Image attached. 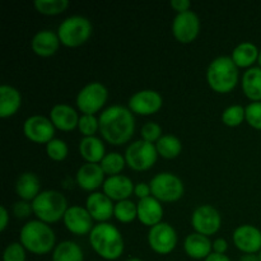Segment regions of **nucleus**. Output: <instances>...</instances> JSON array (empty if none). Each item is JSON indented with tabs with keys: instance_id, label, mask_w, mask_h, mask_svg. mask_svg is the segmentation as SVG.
Instances as JSON below:
<instances>
[{
	"instance_id": "50",
	"label": "nucleus",
	"mask_w": 261,
	"mask_h": 261,
	"mask_svg": "<svg viewBox=\"0 0 261 261\" xmlns=\"http://www.w3.org/2000/svg\"><path fill=\"white\" fill-rule=\"evenodd\" d=\"M50 261H51V260H50Z\"/></svg>"
},
{
	"instance_id": "28",
	"label": "nucleus",
	"mask_w": 261,
	"mask_h": 261,
	"mask_svg": "<svg viewBox=\"0 0 261 261\" xmlns=\"http://www.w3.org/2000/svg\"><path fill=\"white\" fill-rule=\"evenodd\" d=\"M244 94L251 102H261V68L252 66L247 69L241 79Z\"/></svg>"
},
{
	"instance_id": "22",
	"label": "nucleus",
	"mask_w": 261,
	"mask_h": 261,
	"mask_svg": "<svg viewBox=\"0 0 261 261\" xmlns=\"http://www.w3.org/2000/svg\"><path fill=\"white\" fill-rule=\"evenodd\" d=\"M61 42L58 32L50 30L38 31L31 41V48L40 58H50L58 53Z\"/></svg>"
},
{
	"instance_id": "27",
	"label": "nucleus",
	"mask_w": 261,
	"mask_h": 261,
	"mask_svg": "<svg viewBox=\"0 0 261 261\" xmlns=\"http://www.w3.org/2000/svg\"><path fill=\"white\" fill-rule=\"evenodd\" d=\"M259 54L260 50L255 43L250 42V41H245V42H241L233 48L231 59L239 69H250L257 61Z\"/></svg>"
},
{
	"instance_id": "17",
	"label": "nucleus",
	"mask_w": 261,
	"mask_h": 261,
	"mask_svg": "<svg viewBox=\"0 0 261 261\" xmlns=\"http://www.w3.org/2000/svg\"><path fill=\"white\" fill-rule=\"evenodd\" d=\"M115 203L101 191L91 193L86 199V209L97 223H107L114 217Z\"/></svg>"
},
{
	"instance_id": "12",
	"label": "nucleus",
	"mask_w": 261,
	"mask_h": 261,
	"mask_svg": "<svg viewBox=\"0 0 261 261\" xmlns=\"http://www.w3.org/2000/svg\"><path fill=\"white\" fill-rule=\"evenodd\" d=\"M191 226L196 233L204 234L206 237L213 236L221 229V213L209 204L198 206L191 216Z\"/></svg>"
},
{
	"instance_id": "15",
	"label": "nucleus",
	"mask_w": 261,
	"mask_h": 261,
	"mask_svg": "<svg viewBox=\"0 0 261 261\" xmlns=\"http://www.w3.org/2000/svg\"><path fill=\"white\" fill-rule=\"evenodd\" d=\"M64 226L74 236H87L92 232L94 224L91 214L86 209V206L71 205L66 211L63 218Z\"/></svg>"
},
{
	"instance_id": "3",
	"label": "nucleus",
	"mask_w": 261,
	"mask_h": 261,
	"mask_svg": "<svg viewBox=\"0 0 261 261\" xmlns=\"http://www.w3.org/2000/svg\"><path fill=\"white\" fill-rule=\"evenodd\" d=\"M19 242L28 252L33 255H46L56 247V236L50 224L35 219L20 228Z\"/></svg>"
},
{
	"instance_id": "49",
	"label": "nucleus",
	"mask_w": 261,
	"mask_h": 261,
	"mask_svg": "<svg viewBox=\"0 0 261 261\" xmlns=\"http://www.w3.org/2000/svg\"><path fill=\"white\" fill-rule=\"evenodd\" d=\"M257 257H259V260L261 261V250L259 251V254H257Z\"/></svg>"
},
{
	"instance_id": "4",
	"label": "nucleus",
	"mask_w": 261,
	"mask_h": 261,
	"mask_svg": "<svg viewBox=\"0 0 261 261\" xmlns=\"http://www.w3.org/2000/svg\"><path fill=\"white\" fill-rule=\"evenodd\" d=\"M239 68L231 56H218L206 69V82L212 91L219 94L231 93L239 84Z\"/></svg>"
},
{
	"instance_id": "20",
	"label": "nucleus",
	"mask_w": 261,
	"mask_h": 261,
	"mask_svg": "<svg viewBox=\"0 0 261 261\" xmlns=\"http://www.w3.org/2000/svg\"><path fill=\"white\" fill-rule=\"evenodd\" d=\"M138 206V221L145 227L157 226V224L162 223L163 219V205L160 200L154 198V196H149L147 199H142L137 203Z\"/></svg>"
},
{
	"instance_id": "44",
	"label": "nucleus",
	"mask_w": 261,
	"mask_h": 261,
	"mask_svg": "<svg viewBox=\"0 0 261 261\" xmlns=\"http://www.w3.org/2000/svg\"><path fill=\"white\" fill-rule=\"evenodd\" d=\"M9 212L4 205L0 206V231L4 232L7 229L8 224H9Z\"/></svg>"
},
{
	"instance_id": "46",
	"label": "nucleus",
	"mask_w": 261,
	"mask_h": 261,
	"mask_svg": "<svg viewBox=\"0 0 261 261\" xmlns=\"http://www.w3.org/2000/svg\"><path fill=\"white\" fill-rule=\"evenodd\" d=\"M240 261H260L257 255H244Z\"/></svg>"
},
{
	"instance_id": "8",
	"label": "nucleus",
	"mask_w": 261,
	"mask_h": 261,
	"mask_svg": "<svg viewBox=\"0 0 261 261\" xmlns=\"http://www.w3.org/2000/svg\"><path fill=\"white\" fill-rule=\"evenodd\" d=\"M124 157L127 167L137 172H144L155 165L158 160V152L154 144L140 139L130 143L125 150Z\"/></svg>"
},
{
	"instance_id": "13",
	"label": "nucleus",
	"mask_w": 261,
	"mask_h": 261,
	"mask_svg": "<svg viewBox=\"0 0 261 261\" xmlns=\"http://www.w3.org/2000/svg\"><path fill=\"white\" fill-rule=\"evenodd\" d=\"M163 106V98L154 89H142L133 94L127 102V107L134 115L152 116L160 112Z\"/></svg>"
},
{
	"instance_id": "39",
	"label": "nucleus",
	"mask_w": 261,
	"mask_h": 261,
	"mask_svg": "<svg viewBox=\"0 0 261 261\" xmlns=\"http://www.w3.org/2000/svg\"><path fill=\"white\" fill-rule=\"evenodd\" d=\"M246 122L255 130H261V102H251L245 107Z\"/></svg>"
},
{
	"instance_id": "19",
	"label": "nucleus",
	"mask_w": 261,
	"mask_h": 261,
	"mask_svg": "<svg viewBox=\"0 0 261 261\" xmlns=\"http://www.w3.org/2000/svg\"><path fill=\"white\" fill-rule=\"evenodd\" d=\"M134 186L135 184L127 176H110L105 180L103 186H102V193L106 194L112 201L119 203V201L127 200L134 194Z\"/></svg>"
},
{
	"instance_id": "43",
	"label": "nucleus",
	"mask_w": 261,
	"mask_h": 261,
	"mask_svg": "<svg viewBox=\"0 0 261 261\" xmlns=\"http://www.w3.org/2000/svg\"><path fill=\"white\" fill-rule=\"evenodd\" d=\"M227 250H228V242L224 239L219 237V239H216L213 241V252L216 254H222L226 255Z\"/></svg>"
},
{
	"instance_id": "48",
	"label": "nucleus",
	"mask_w": 261,
	"mask_h": 261,
	"mask_svg": "<svg viewBox=\"0 0 261 261\" xmlns=\"http://www.w3.org/2000/svg\"><path fill=\"white\" fill-rule=\"evenodd\" d=\"M257 63H259V66L261 68V50H260V54H259V59H257Z\"/></svg>"
},
{
	"instance_id": "32",
	"label": "nucleus",
	"mask_w": 261,
	"mask_h": 261,
	"mask_svg": "<svg viewBox=\"0 0 261 261\" xmlns=\"http://www.w3.org/2000/svg\"><path fill=\"white\" fill-rule=\"evenodd\" d=\"M99 166L103 170L105 175L110 177V176L121 175L122 170L126 166V161H125L124 155L120 154V153L111 152L105 155V158L99 163Z\"/></svg>"
},
{
	"instance_id": "14",
	"label": "nucleus",
	"mask_w": 261,
	"mask_h": 261,
	"mask_svg": "<svg viewBox=\"0 0 261 261\" xmlns=\"http://www.w3.org/2000/svg\"><path fill=\"white\" fill-rule=\"evenodd\" d=\"M200 32V19L193 10L180 13L173 18L172 35L176 41L184 45L194 42Z\"/></svg>"
},
{
	"instance_id": "30",
	"label": "nucleus",
	"mask_w": 261,
	"mask_h": 261,
	"mask_svg": "<svg viewBox=\"0 0 261 261\" xmlns=\"http://www.w3.org/2000/svg\"><path fill=\"white\" fill-rule=\"evenodd\" d=\"M154 145L158 155L165 160H175L182 152V143L172 134H163V137Z\"/></svg>"
},
{
	"instance_id": "9",
	"label": "nucleus",
	"mask_w": 261,
	"mask_h": 261,
	"mask_svg": "<svg viewBox=\"0 0 261 261\" xmlns=\"http://www.w3.org/2000/svg\"><path fill=\"white\" fill-rule=\"evenodd\" d=\"M109 99V91L99 82H91L78 92L76 107L83 115H96L101 111Z\"/></svg>"
},
{
	"instance_id": "25",
	"label": "nucleus",
	"mask_w": 261,
	"mask_h": 261,
	"mask_svg": "<svg viewBox=\"0 0 261 261\" xmlns=\"http://www.w3.org/2000/svg\"><path fill=\"white\" fill-rule=\"evenodd\" d=\"M15 193L20 200L32 203L42 191L41 180L33 172H23L15 181Z\"/></svg>"
},
{
	"instance_id": "45",
	"label": "nucleus",
	"mask_w": 261,
	"mask_h": 261,
	"mask_svg": "<svg viewBox=\"0 0 261 261\" xmlns=\"http://www.w3.org/2000/svg\"><path fill=\"white\" fill-rule=\"evenodd\" d=\"M204 261H231L227 255H222V254H216V252H212L208 257H206Z\"/></svg>"
},
{
	"instance_id": "33",
	"label": "nucleus",
	"mask_w": 261,
	"mask_h": 261,
	"mask_svg": "<svg viewBox=\"0 0 261 261\" xmlns=\"http://www.w3.org/2000/svg\"><path fill=\"white\" fill-rule=\"evenodd\" d=\"M36 10L43 15H58L65 12L70 3L68 0H36Z\"/></svg>"
},
{
	"instance_id": "16",
	"label": "nucleus",
	"mask_w": 261,
	"mask_h": 261,
	"mask_svg": "<svg viewBox=\"0 0 261 261\" xmlns=\"http://www.w3.org/2000/svg\"><path fill=\"white\" fill-rule=\"evenodd\" d=\"M233 244L245 255H257L261 250V231L252 224H242L233 231Z\"/></svg>"
},
{
	"instance_id": "42",
	"label": "nucleus",
	"mask_w": 261,
	"mask_h": 261,
	"mask_svg": "<svg viewBox=\"0 0 261 261\" xmlns=\"http://www.w3.org/2000/svg\"><path fill=\"white\" fill-rule=\"evenodd\" d=\"M170 7L172 8L177 14H180V13L190 12L191 2H189V0H172V2L170 3Z\"/></svg>"
},
{
	"instance_id": "21",
	"label": "nucleus",
	"mask_w": 261,
	"mask_h": 261,
	"mask_svg": "<svg viewBox=\"0 0 261 261\" xmlns=\"http://www.w3.org/2000/svg\"><path fill=\"white\" fill-rule=\"evenodd\" d=\"M79 115L75 109L66 103H58L51 109L50 120L55 129L60 132L69 133L78 127Z\"/></svg>"
},
{
	"instance_id": "40",
	"label": "nucleus",
	"mask_w": 261,
	"mask_h": 261,
	"mask_svg": "<svg viewBox=\"0 0 261 261\" xmlns=\"http://www.w3.org/2000/svg\"><path fill=\"white\" fill-rule=\"evenodd\" d=\"M12 212H13V214H14V217H17V218H20V219L28 218L31 214H33L32 203H30V201L20 200L19 199V200L15 201L14 203V205H13V208H12Z\"/></svg>"
},
{
	"instance_id": "1",
	"label": "nucleus",
	"mask_w": 261,
	"mask_h": 261,
	"mask_svg": "<svg viewBox=\"0 0 261 261\" xmlns=\"http://www.w3.org/2000/svg\"><path fill=\"white\" fill-rule=\"evenodd\" d=\"M99 134L109 144L119 147L132 140L135 133V117L129 107L114 105L101 112Z\"/></svg>"
},
{
	"instance_id": "7",
	"label": "nucleus",
	"mask_w": 261,
	"mask_h": 261,
	"mask_svg": "<svg viewBox=\"0 0 261 261\" xmlns=\"http://www.w3.org/2000/svg\"><path fill=\"white\" fill-rule=\"evenodd\" d=\"M149 184L152 189V196H154L161 203H176L185 194L182 180L175 173H157L153 176Z\"/></svg>"
},
{
	"instance_id": "38",
	"label": "nucleus",
	"mask_w": 261,
	"mask_h": 261,
	"mask_svg": "<svg viewBox=\"0 0 261 261\" xmlns=\"http://www.w3.org/2000/svg\"><path fill=\"white\" fill-rule=\"evenodd\" d=\"M27 260V250L20 242H12L5 247L3 252V261H25Z\"/></svg>"
},
{
	"instance_id": "31",
	"label": "nucleus",
	"mask_w": 261,
	"mask_h": 261,
	"mask_svg": "<svg viewBox=\"0 0 261 261\" xmlns=\"http://www.w3.org/2000/svg\"><path fill=\"white\" fill-rule=\"evenodd\" d=\"M114 217L116 221L120 222V223H124V224L132 223V222H134L135 219H138L137 204H135L134 201L130 200V199L119 201V203H115Z\"/></svg>"
},
{
	"instance_id": "11",
	"label": "nucleus",
	"mask_w": 261,
	"mask_h": 261,
	"mask_svg": "<svg viewBox=\"0 0 261 261\" xmlns=\"http://www.w3.org/2000/svg\"><path fill=\"white\" fill-rule=\"evenodd\" d=\"M55 126L50 117L42 115H33L23 122V134L35 144H47L55 139Z\"/></svg>"
},
{
	"instance_id": "34",
	"label": "nucleus",
	"mask_w": 261,
	"mask_h": 261,
	"mask_svg": "<svg viewBox=\"0 0 261 261\" xmlns=\"http://www.w3.org/2000/svg\"><path fill=\"white\" fill-rule=\"evenodd\" d=\"M222 122L228 127H237L246 121V111L241 105H232L222 112Z\"/></svg>"
},
{
	"instance_id": "23",
	"label": "nucleus",
	"mask_w": 261,
	"mask_h": 261,
	"mask_svg": "<svg viewBox=\"0 0 261 261\" xmlns=\"http://www.w3.org/2000/svg\"><path fill=\"white\" fill-rule=\"evenodd\" d=\"M184 250L190 259L205 260L213 252V242L204 234L193 233L188 234L184 241Z\"/></svg>"
},
{
	"instance_id": "10",
	"label": "nucleus",
	"mask_w": 261,
	"mask_h": 261,
	"mask_svg": "<svg viewBox=\"0 0 261 261\" xmlns=\"http://www.w3.org/2000/svg\"><path fill=\"white\" fill-rule=\"evenodd\" d=\"M147 241L153 252L158 255H168L177 246V232L170 223L162 222L149 228Z\"/></svg>"
},
{
	"instance_id": "5",
	"label": "nucleus",
	"mask_w": 261,
	"mask_h": 261,
	"mask_svg": "<svg viewBox=\"0 0 261 261\" xmlns=\"http://www.w3.org/2000/svg\"><path fill=\"white\" fill-rule=\"evenodd\" d=\"M68 200L65 195L58 190H45L32 201L33 214L38 221L46 224L63 221L68 211Z\"/></svg>"
},
{
	"instance_id": "47",
	"label": "nucleus",
	"mask_w": 261,
	"mask_h": 261,
	"mask_svg": "<svg viewBox=\"0 0 261 261\" xmlns=\"http://www.w3.org/2000/svg\"><path fill=\"white\" fill-rule=\"evenodd\" d=\"M125 261H143V260L139 259V257H130V259H127Z\"/></svg>"
},
{
	"instance_id": "18",
	"label": "nucleus",
	"mask_w": 261,
	"mask_h": 261,
	"mask_svg": "<svg viewBox=\"0 0 261 261\" xmlns=\"http://www.w3.org/2000/svg\"><path fill=\"white\" fill-rule=\"evenodd\" d=\"M105 172L98 163H84L78 168L75 175L76 185L84 191L96 193L105 184Z\"/></svg>"
},
{
	"instance_id": "6",
	"label": "nucleus",
	"mask_w": 261,
	"mask_h": 261,
	"mask_svg": "<svg viewBox=\"0 0 261 261\" xmlns=\"http://www.w3.org/2000/svg\"><path fill=\"white\" fill-rule=\"evenodd\" d=\"M93 27L88 18L83 15H71L65 18L58 27V36L61 45L75 48L84 45L91 38Z\"/></svg>"
},
{
	"instance_id": "26",
	"label": "nucleus",
	"mask_w": 261,
	"mask_h": 261,
	"mask_svg": "<svg viewBox=\"0 0 261 261\" xmlns=\"http://www.w3.org/2000/svg\"><path fill=\"white\" fill-rule=\"evenodd\" d=\"M79 154L86 163H101L105 158L106 148L103 140L97 137H87L79 142Z\"/></svg>"
},
{
	"instance_id": "41",
	"label": "nucleus",
	"mask_w": 261,
	"mask_h": 261,
	"mask_svg": "<svg viewBox=\"0 0 261 261\" xmlns=\"http://www.w3.org/2000/svg\"><path fill=\"white\" fill-rule=\"evenodd\" d=\"M134 195L137 196L139 200L142 199H147L152 196V189H150V184L147 182H138L134 186Z\"/></svg>"
},
{
	"instance_id": "24",
	"label": "nucleus",
	"mask_w": 261,
	"mask_h": 261,
	"mask_svg": "<svg viewBox=\"0 0 261 261\" xmlns=\"http://www.w3.org/2000/svg\"><path fill=\"white\" fill-rule=\"evenodd\" d=\"M22 106V94L15 87L3 84L0 87V117L8 119L19 111Z\"/></svg>"
},
{
	"instance_id": "36",
	"label": "nucleus",
	"mask_w": 261,
	"mask_h": 261,
	"mask_svg": "<svg viewBox=\"0 0 261 261\" xmlns=\"http://www.w3.org/2000/svg\"><path fill=\"white\" fill-rule=\"evenodd\" d=\"M78 129L83 138L96 137L97 133H99V120L94 115H83L79 117Z\"/></svg>"
},
{
	"instance_id": "37",
	"label": "nucleus",
	"mask_w": 261,
	"mask_h": 261,
	"mask_svg": "<svg viewBox=\"0 0 261 261\" xmlns=\"http://www.w3.org/2000/svg\"><path fill=\"white\" fill-rule=\"evenodd\" d=\"M140 137L145 142L155 144L163 137L162 127H161L160 124H157L154 121L145 122L142 126V129H140Z\"/></svg>"
},
{
	"instance_id": "29",
	"label": "nucleus",
	"mask_w": 261,
	"mask_h": 261,
	"mask_svg": "<svg viewBox=\"0 0 261 261\" xmlns=\"http://www.w3.org/2000/svg\"><path fill=\"white\" fill-rule=\"evenodd\" d=\"M51 261H84L83 250L76 242L70 240L59 242L54 249Z\"/></svg>"
},
{
	"instance_id": "2",
	"label": "nucleus",
	"mask_w": 261,
	"mask_h": 261,
	"mask_svg": "<svg viewBox=\"0 0 261 261\" xmlns=\"http://www.w3.org/2000/svg\"><path fill=\"white\" fill-rule=\"evenodd\" d=\"M89 244L101 259L115 261L122 256L125 242L121 232L111 223H97L89 233Z\"/></svg>"
},
{
	"instance_id": "35",
	"label": "nucleus",
	"mask_w": 261,
	"mask_h": 261,
	"mask_svg": "<svg viewBox=\"0 0 261 261\" xmlns=\"http://www.w3.org/2000/svg\"><path fill=\"white\" fill-rule=\"evenodd\" d=\"M45 149L47 157L51 161H54V162H63V161L66 160V157L69 154L68 144L64 140L58 139V138H55L50 143H47L45 145Z\"/></svg>"
}]
</instances>
